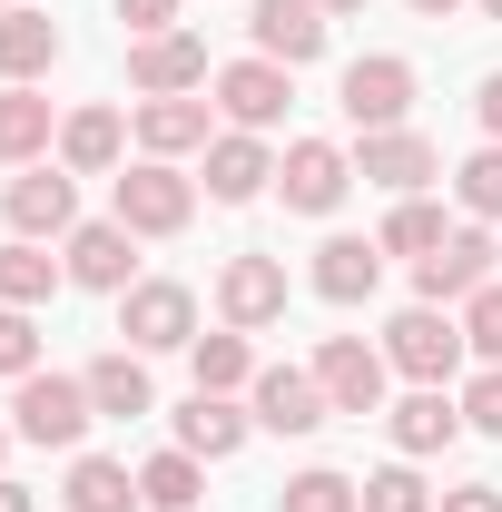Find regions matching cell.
Masks as SVG:
<instances>
[{
    "label": "cell",
    "mask_w": 502,
    "mask_h": 512,
    "mask_svg": "<svg viewBox=\"0 0 502 512\" xmlns=\"http://www.w3.org/2000/svg\"><path fill=\"white\" fill-rule=\"evenodd\" d=\"M99 424V404H89V375H20L10 394V434L40 453H79V434Z\"/></svg>",
    "instance_id": "cell-1"
},
{
    "label": "cell",
    "mask_w": 502,
    "mask_h": 512,
    "mask_svg": "<svg viewBox=\"0 0 502 512\" xmlns=\"http://www.w3.org/2000/svg\"><path fill=\"white\" fill-rule=\"evenodd\" d=\"M473 345H463V316H443V306H404V316L384 325V365L404 384H453Z\"/></svg>",
    "instance_id": "cell-2"
},
{
    "label": "cell",
    "mask_w": 502,
    "mask_h": 512,
    "mask_svg": "<svg viewBox=\"0 0 502 512\" xmlns=\"http://www.w3.org/2000/svg\"><path fill=\"white\" fill-rule=\"evenodd\" d=\"M335 109H345V128H355V138L404 128V109H414V60H394V50L345 60V79H335Z\"/></svg>",
    "instance_id": "cell-3"
},
{
    "label": "cell",
    "mask_w": 502,
    "mask_h": 512,
    "mask_svg": "<svg viewBox=\"0 0 502 512\" xmlns=\"http://www.w3.org/2000/svg\"><path fill=\"white\" fill-rule=\"evenodd\" d=\"M119 335L128 355H178V345H197V296L178 276H138L119 296Z\"/></svg>",
    "instance_id": "cell-4"
},
{
    "label": "cell",
    "mask_w": 502,
    "mask_h": 512,
    "mask_svg": "<svg viewBox=\"0 0 502 512\" xmlns=\"http://www.w3.org/2000/svg\"><path fill=\"white\" fill-rule=\"evenodd\" d=\"M197 217V178H178V158H138L119 178V227L128 237H178Z\"/></svg>",
    "instance_id": "cell-5"
},
{
    "label": "cell",
    "mask_w": 502,
    "mask_h": 512,
    "mask_svg": "<svg viewBox=\"0 0 502 512\" xmlns=\"http://www.w3.org/2000/svg\"><path fill=\"white\" fill-rule=\"evenodd\" d=\"M493 227H453L424 266H414V306H463L473 286H493Z\"/></svg>",
    "instance_id": "cell-6"
},
{
    "label": "cell",
    "mask_w": 502,
    "mask_h": 512,
    "mask_svg": "<svg viewBox=\"0 0 502 512\" xmlns=\"http://www.w3.org/2000/svg\"><path fill=\"white\" fill-rule=\"evenodd\" d=\"M276 188H286V207H296V217H335V207H345V188H355V158H345L335 138H296V148L276 158Z\"/></svg>",
    "instance_id": "cell-7"
},
{
    "label": "cell",
    "mask_w": 502,
    "mask_h": 512,
    "mask_svg": "<svg viewBox=\"0 0 502 512\" xmlns=\"http://www.w3.org/2000/svg\"><path fill=\"white\" fill-rule=\"evenodd\" d=\"M384 345H365V335H325L315 345V384H325V404L335 414H384Z\"/></svg>",
    "instance_id": "cell-8"
},
{
    "label": "cell",
    "mask_w": 502,
    "mask_h": 512,
    "mask_svg": "<svg viewBox=\"0 0 502 512\" xmlns=\"http://www.w3.org/2000/svg\"><path fill=\"white\" fill-rule=\"evenodd\" d=\"M355 178L384 188V197H424V188L443 178V158H434V138H424V128H375V138L355 148Z\"/></svg>",
    "instance_id": "cell-9"
},
{
    "label": "cell",
    "mask_w": 502,
    "mask_h": 512,
    "mask_svg": "<svg viewBox=\"0 0 502 512\" xmlns=\"http://www.w3.org/2000/svg\"><path fill=\"white\" fill-rule=\"evenodd\" d=\"M0 217H10V237H69L79 227V188H69V168H20L10 188H0Z\"/></svg>",
    "instance_id": "cell-10"
},
{
    "label": "cell",
    "mask_w": 502,
    "mask_h": 512,
    "mask_svg": "<svg viewBox=\"0 0 502 512\" xmlns=\"http://www.w3.org/2000/svg\"><path fill=\"white\" fill-rule=\"evenodd\" d=\"M60 266H69V286H99V296H128L138 286V237H128L119 217H89V227H69L60 237Z\"/></svg>",
    "instance_id": "cell-11"
},
{
    "label": "cell",
    "mask_w": 502,
    "mask_h": 512,
    "mask_svg": "<svg viewBox=\"0 0 502 512\" xmlns=\"http://www.w3.org/2000/svg\"><path fill=\"white\" fill-rule=\"evenodd\" d=\"M247 414L266 424V434H315L335 404H325V384H315V365H256L247 384Z\"/></svg>",
    "instance_id": "cell-12"
},
{
    "label": "cell",
    "mask_w": 502,
    "mask_h": 512,
    "mask_svg": "<svg viewBox=\"0 0 502 512\" xmlns=\"http://www.w3.org/2000/svg\"><path fill=\"white\" fill-rule=\"evenodd\" d=\"M207 89H217L227 128H256V138H266V128L286 119V99H296V69H276V60H227Z\"/></svg>",
    "instance_id": "cell-13"
},
{
    "label": "cell",
    "mask_w": 502,
    "mask_h": 512,
    "mask_svg": "<svg viewBox=\"0 0 502 512\" xmlns=\"http://www.w3.org/2000/svg\"><path fill=\"white\" fill-rule=\"evenodd\" d=\"M128 79H138V99H188L217 69H207V40H197V30H158V40L128 50Z\"/></svg>",
    "instance_id": "cell-14"
},
{
    "label": "cell",
    "mask_w": 502,
    "mask_h": 512,
    "mask_svg": "<svg viewBox=\"0 0 502 512\" xmlns=\"http://www.w3.org/2000/svg\"><path fill=\"white\" fill-rule=\"evenodd\" d=\"M217 316L237 325V335H256V325H276L286 316V266H276V256H227V266H217Z\"/></svg>",
    "instance_id": "cell-15"
},
{
    "label": "cell",
    "mask_w": 502,
    "mask_h": 512,
    "mask_svg": "<svg viewBox=\"0 0 502 512\" xmlns=\"http://www.w3.org/2000/svg\"><path fill=\"white\" fill-rule=\"evenodd\" d=\"M247 30H256V60H276V69L325 60V10H315V0H256Z\"/></svg>",
    "instance_id": "cell-16"
},
{
    "label": "cell",
    "mask_w": 502,
    "mask_h": 512,
    "mask_svg": "<svg viewBox=\"0 0 502 512\" xmlns=\"http://www.w3.org/2000/svg\"><path fill=\"white\" fill-rule=\"evenodd\" d=\"M266 188H276V158H266L256 128L207 138V197H217V207H247V197H266Z\"/></svg>",
    "instance_id": "cell-17"
},
{
    "label": "cell",
    "mask_w": 502,
    "mask_h": 512,
    "mask_svg": "<svg viewBox=\"0 0 502 512\" xmlns=\"http://www.w3.org/2000/svg\"><path fill=\"white\" fill-rule=\"evenodd\" d=\"M384 434H394V453H404V463H424V453H443L453 434H463V404H453L443 384H414V394L384 414Z\"/></svg>",
    "instance_id": "cell-18"
},
{
    "label": "cell",
    "mask_w": 502,
    "mask_h": 512,
    "mask_svg": "<svg viewBox=\"0 0 502 512\" xmlns=\"http://www.w3.org/2000/svg\"><path fill=\"white\" fill-rule=\"evenodd\" d=\"M247 434H256V414L237 394H188V404H178V453H197V463H227Z\"/></svg>",
    "instance_id": "cell-19"
},
{
    "label": "cell",
    "mask_w": 502,
    "mask_h": 512,
    "mask_svg": "<svg viewBox=\"0 0 502 512\" xmlns=\"http://www.w3.org/2000/svg\"><path fill=\"white\" fill-rule=\"evenodd\" d=\"M375 286H384V247L375 237H325V247H315V296H325V306H365Z\"/></svg>",
    "instance_id": "cell-20"
},
{
    "label": "cell",
    "mask_w": 502,
    "mask_h": 512,
    "mask_svg": "<svg viewBox=\"0 0 502 512\" xmlns=\"http://www.w3.org/2000/svg\"><path fill=\"white\" fill-rule=\"evenodd\" d=\"M119 158H128V119L119 109H69L60 119V168L69 178H109Z\"/></svg>",
    "instance_id": "cell-21"
},
{
    "label": "cell",
    "mask_w": 502,
    "mask_h": 512,
    "mask_svg": "<svg viewBox=\"0 0 502 512\" xmlns=\"http://www.w3.org/2000/svg\"><path fill=\"white\" fill-rule=\"evenodd\" d=\"M60 60V20H40V10H0V79L10 89H40Z\"/></svg>",
    "instance_id": "cell-22"
},
{
    "label": "cell",
    "mask_w": 502,
    "mask_h": 512,
    "mask_svg": "<svg viewBox=\"0 0 502 512\" xmlns=\"http://www.w3.org/2000/svg\"><path fill=\"white\" fill-rule=\"evenodd\" d=\"M138 148H148V158H188V148H207V99H138Z\"/></svg>",
    "instance_id": "cell-23"
},
{
    "label": "cell",
    "mask_w": 502,
    "mask_h": 512,
    "mask_svg": "<svg viewBox=\"0 0 502 512\" xmlns=\"http://www.w3.org/2000/svg\"><path fill=\"white\" fill-rule=\"evenodd\" d=\"M69 512H148V493L119 453H79L69 463Z\"/></svg>",
    "instance_id": "cell-24"
},
{
    "label": "cell",
    "mask_w": 502,
    "mask_h": 512,
    "mask_svg": "<svg viewBox=\"0 0 502 512\" xmlns=\"http://www.w3.org/2000/svg\"><path fill=\"white\" fill-rule=\"evenodd\" d=\"M89 404H99V414H158V384H148V355H99V365H89Z\"/></svg>",
    "instance_id": "cell-25"
},
{
    "label": "cell",
    "mask_w": 502,
    "mask_h": 512,
    "mask_svg": "<svg viewBox=\"0 0 502 512\" xmlns=\"http://www.w3.org/2000/svg\"><path fill=\"white\" fill-rule=\"evenodd\" d=\"M50 138H60V128H50V99H40V89H0V158H10V168H40Z\"/></svg>",
    "instance_id": "cell-26"
},
{
    "label": "cell",
    "mask_w": 502,
    "mask_h": 512,
    "mask_svg": "<svg viewBox=\"0 0 502 512\" xmlns=\"http://www.w3.org/2000/svg\"><path fill=\"white\" fill-rule=\"evenodd\" d=\"M188 365H197V394H247V384H256V345L227 325V335H197Z\"/></svg>",
    "instance_id": "cell-27"
},
{
    "label": "cell",
    "mask_w": 502,
    "mask_h": 512,
    "mask_svg": "<svg viewBox=\"0 0 502 512\" xmlns=\"http://www.w3.org/2000/svg\"><path fill=\"white\" fill-rule=\"evenodd\" d=\"M60 276H69V266L40 247V237H10V247H0V306H40Z\"/></svg>",
    "instance_id": "cell-28"
},
{
    "label": "cell",
    "mask_w": 502,
    "mask_h": 512,
    "mask_svg": "<svg viewBox=\"0 0 502 512\" xmlns=\"http://www.w3.org/2000/svg\"><path fill=\"white\" fill-rule=\"evenodd\" d=\"M443 237H453V227H443V207H434V197H394V217L375 227V247H384V256H414V266H424Z\"/></svg>",
    "instance_id": "cell-29"
},
{
    "label": "cell",
    "mask_w": 502,
    "mask_h": 512,
    "mask_svg": "<svg viewBox=\"0 0 502 512\" xmlns=\"http://www.w3.org/2000/svg\"><path fill=\"white\" fill-rule=\"evenodd\" d=\"M138 493H148V512H197V493H207V483H197V453H148V463H138Z\"/></svg>",
    "instance_id": "cell-30"
},
{
    "label": "cell",
    "mask_w": 502,
    "mask_h": 512,
    "mask_svg": "<svg viewBox=\"0 0 502 512\" xmlns=\"http://www.w3.org/2000/svg\"><path fill=\"white\" fill-rule=\"evenodd\" d=\"M453 197H463L473 227H493V217H502V138H493V148H473V158L453 168Z\"/></svg>",
    "instance_id": "cell-31"
},
{
    "label": "cell",
    "mask_w": 502,
    "mask_h": 512,
    "mask_svg": "<svg viewBox=\"0 0 502 512\" xmlns=\"http://www.w3.org/2000/svg\"><path fill=\"white\" fill-rule=\"evenodd\" d=\"M276 512H365V483H345V473H296L286 493H276Z\"/></svg>",
    "instance_id": "cell-32"
},
{
    "label": "cell",
    "mask_w": 502,
    "mask_h": 512,
    "mask_svg": "<svg viewBox=\"0 0 502 512\" xmlns=\"http://www.w3.org/2000/svg\"><path fill=\"white\" fill-rule=\"evenodd\" d=\"M365 512H434V493L414 463H384V473H365Z\"/></svg>",
    "instance_id": "cell-33"
},
{
    "label": "cell",
    "mask_w": 502,
    "mask_h": 512,
    "mask_svg": "<svg viewBox=\"0 0 502 512\" xmlns=\"http://www.w3.org/2000/svg\"><path fill=\"white\" fill-rule=\"evenodd\" d=\"M463 345H473L483 365H502V276H493V286H473V296H463Z\"/></svg>",
    "instance_id": "cell-34"
},
{
    "label": "cell",
    "mask_w": 502,
    "mask_h": 512,
    "mask_svg": "<svg viewBox=\"0 0 502 512\" xmlns=\"http://www.w3.org/2000/svg\"><path fill=\"white\" fill-rule=\"evenodd\" d=\"M0 375H40V325H30V306H0Z\"/></svg>",
    "instance_id": "cell-35"
},
{
    "label": "cell",
    "mask_w": 502,
    "mask_h": 512,
    "mask_svg": "<svg viewBox=\"0 0 502 512\" xmlns=\"http://www.w3.org/2000/svg\"><path fill=\"white\" fill-rule=\"evenodd\" d=\"M463 424L473 434H502V365H483V375L463 384Z\"/></svg>",
    "instance_id": "cell-36"
},
{
    "label": "cell",
    "mask_w": 502,
    "mask_h": 512,
    "mask_svg": "<svg viewBox=\"0 0 502 512\" xmlns=\"http://www.w3.org/2000/svg\"><path fill=\"white\" fill-rule=\"evenodd\" d=\"M178 10H188V0H119L128 40H158V30H178Z\"/></svg>",
    "instance_id": "cell-37"
},
{
    "label": "cell",
    "mask_w": 502,
    "mask_h": 512,
    "mask_svg": "<svg viewBox=\"0 0 502 512\" xmlns=\"http://www.w3.org/2000/svg\"><path fill=\"white\" fill-rule=\"evenodd\" d=\"M443 512H502V483H453Z\"/></svg>",
    "instance_id": "cell-38"
},
{
    "label": "cell",
    "mask_w": 502,
    "mask_h": 512,
    "mask_svg": "<svg viewBox=\"0 0 502 512\" xmlns=\"http://www.w3.org/2000/svg\"><path fill=\"white\" fill-rule=\"evenodd\" d=\"M473 109H483V128H493V138H502V69H493V79H483V89H473Z\"/></svg>",
    "instance_id": "cell-39"
},
{
    "label": "cell",
    "mask_w": 502,
    "mask_h": 512,
    "mask_svg": "<svg viewBox=\"0 0 502 512\" xmlns=\"http://www.w3.org/2000/svg\"><path fill=\"white\" fill-rule=\"evenodd\" d=\"M0 512H40V503H30V483H10V473H0Z\"/></svg>",
    "instance_id": "cell-40"
},
{
    "label": "cell",
    "mask_w": 502,
    "mask_h": 512,
    "mask_svg": "<svg viewBox=\"0 0 502 512\" xmlns=\"http://www.w3.org/2000/svg\"><path fill=\"white\" fill-rule=\"evenodd\" d=\"M404 10H414V20H453L463 0H404Z\"/></svg>",
    "instance_id": "cell-41"
},
{
    "label": "cell",
    "mask_w": 502,
    "mask_h": 512,
    "mask_svg": "<svg viewBox=\"0 0 502 512\" xmlns=\"http://www.w3.org/2000/svg\"><path fill=\"white\" fill-rule=\"evenodd\" d=\"M315 10H325V20H355V10H365V0H315Z\"/></svg>",
    "instance_id": "cell-42"
},
{
    "label": "cell",
    "mask_w": 502,
    "mask_h": 512,
    "mask_svg": "<svg viewBox=\"0 0 502 512\" xmlns=\"http://www.w3.org/2000/svg\"><path fill=\"white\" fill-rule=\"evenodd\" d=\"M473 10H483V20H502V0H473Z\"/></svg>",
    "instance_id": "cell-43"
},
{
    "label": "cell",
    "mask_w": 502,
    "mask_h": 512,
    "mask_svg": "<svg viewBox=\"0 0 502 512\" xmlns=\"http://www.w3.org/2000/svg\"><path fill=\"white\" fill-rule=\"evenodd\" d=\"M0 453H10V424H0Z\"/></svg>",
    "instance_id": "cell-44"
},
{
    "label": "cell",
    "mask_w": 502,
    "mask_h": 512,
    "mask_svg": "<svg viewBox=\"0 0 502 512\" xmlns=\"http://www.w3.org/2000/svg\"><path fill=\"white\" fill-rule=\"evenodd\" d=\"M0 10H20V0H0Z\"/></svg>",
    "instance_id": "cell-45"
}]
</instances>
